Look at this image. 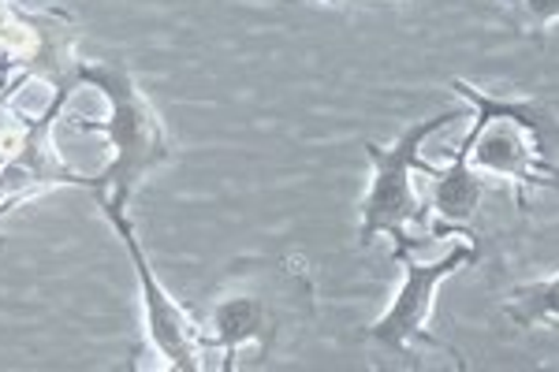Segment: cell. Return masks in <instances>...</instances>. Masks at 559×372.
I'll use <instances>...</instances> for the list:
<instances>
[{
	"mask_svg": "<svg viewBox=\"0 0 559 372\" xmlns=\"http://www.w3.org/2000/svg\"><path fill=\"white\" fill-rule=\"evenodd\" d=\"M452 89L474 108L471 131L455 145L474 171L511 183L522 216L534 190L559 194V120L545 105L534 97H492L466 79H455Z\"/></svg>",
	"mask_w": 559,
	"mask_h": 372,
	"instance_id": "6da1fadb",
	"label": "cell"
},
{
	"mask_svg": "<svg viewBox=\"0 0 559 372\" xmlns=\"http://www.w3.org/2000/svg\"><path fill=\"white\" fill-rule=\"evenodd\" d=\"M313 313V287L284 261L236 265L202 313V347L221 353V369H236L239 353L254 347L261 358L276 350L287 324Z\"/></svg>",
	"mask_w": 559,
	"mask_h": 372,
	"instance_id": "7a4b0ae2",
	"label": "cell"
},
{
	"mask_svg": "<svg viewBox=\"0 0 559 372\" xmlns=\"http://www.w3.org/2000/svg\"><path fill=\"white\" fill-rule=\"evenodd\" d=\"M75 83L102 89V97L108 101V120L83 123L86 131L105 134L108 145H112V160L97 176H90V194L97 202L128 208L131 194L142 187V179L176 157V145L168 139L157 108L150 105L146 89L139 86L134 71L123 60L79 63Z\"/></svg>",
	"mask_w": 559,
	"mask_h": 372,
	"instance_id": "3957f363",
	"label": "cell"
},
{
	"mask_svg": "<svg viewBox=\"0 0 559 372\" xmlns=\"http://www.w3.org/2000/svg\"><path fill=\"white\" fill-rule=\"evenodd\" d=\"M459 120H466V112L452 108V112L411 123L392 145L366 142L369 187L362 208H358V247H373L384 235V239H392L395 265L421 250V242L411 239L414 231L429 235V208L418 197V176H437V165L426 160V142Z\"/></svg>",
	"mask_w": 559,
	"mask_h": 372,
	"instance_id": "277c9868",
	"label": "cell"
},
{
	"mask_svg": "<svg viewBox=\"0 0 559 372\" xmlns=\"http://www.w3.org/2000/svg\"><path fill=\"white\" fill-rule=\"evenodd\" d=\"M477 257H481V242H477V235H459L452 247H448L444 257L429 261V265H418L414 257L400 261L403 265L400 290H395V298L388 302V310L377 316L362 335L369 343H377V347H384L392 353H411L414 347L440 350L455 361V369H466L463 358H459V353L448 347L440 335L429 332V316H432V298H437L440 284L452 279L455 272L471 268Z\"/></svg>",
	"mask_w": 559,
	"mask_h": 372,
	"instance_id": "5b68a950",
	"label": "cell"
},
{
	"mask_svg": "<svg viewBox=\"0 0 559 372\" xmlns=\"http://www.w3.org/2000/svg\"><path fill=\"white\" fill-rule=\"evenodd\" d=\"M97 208H102L105 220L112 224L116 235H120L123 247H128V253H131V265H134V276H139L142 313H146V332H150L153 350L165 358L168 369H179V372L205 369L202 324H198L179 302H173V295H168V290L160 287V279L153 276V265H150L146 250H142L139 235H134V224L128 220V213H123V205L97 202Z\"/></svg>",
	"mask_w": 559,
	"mask_h": 372,
	"instance_id": "8992f818",
	"label": "cell"
},
{
	"mask_svg": "<svg viewBox=\"0 0 559 372\" xmlns=\"http://www.w3.org/2000/svg\"><path fill=\"white\" fill-rule=\"evenodd\" d=\"M75 86H57V97L45 105V112L38 120H26V131L15 153L8 157V165L0 168V213H8L15 202L31 194H41L49 187H83L90 190V176H79L71 171L64 160H60L57 145H52V127H57L60 112L71 101Z\"/></svg>",
	"mask_w": 559,
	"mask_h": 372,
	"instance_id": "52a82bcc",
	"label": "cell"
},
{
	"mask_svg": "<svg viewBox=\"0 0 559 372\" xmlns=\"http://www.w3.org/2000/svg\"><path fill=\"white\" fill-rule=\"evenodd\" d=\"M485 190H489V183H485L481 171H474L463 153L448 149V165H440L437 176H432L429 213L437 216L444 228L471 224L477 216V208H481Z\"/></svg>",
	"mask_w": 559,
	"mask_h": 372,
	"instance_id": "ba28073f",
	"label": "cell"
},
{
	"mask_svg": "<svg viewBox=\"0 0 559 372\" xmlns=\"http://www.w3.org/2000/svg\"><path fill=\"white\" fill-rule=\"evenodd\" d=\"M503 316L515 328H559V276L515 287L503 302Z\"/></svg>",
	"mask_w": 559,
	"mask_h": 372,
	"instance_id": "9c48e42d",
	"label": "cell"
},
{
	"mask_svg": "<svg viewBox=\"0 0 559 372\" xmlns=\"http://www.w3.org/2000/svg\"><path fill=\"white\" fill-rule=\"evenodd\" d=\"M556 20H559V0H519L515 4V26L534 41L545 38V31Z\"/></svg>",
	"mask_w": 559,
	"mask_h": 372,
	"instance_id": "30bf717a",
	"label": "cell"
},
{
	"mask_svg": "<svg viewBox=\"0 0 559 372\" xmlns=\"http://www.w3.org/2000/svg\"><path fill=\"white\" fill-rule=\"evenodd\" d=\"M12 97L0 89V145H20L23 131H26V116H15L12 108H8Z\"/></svg>",
	"mask_w": 559,
	"mask_h": 372,
	"instance_id": "8fae6325",
	"label": "cell"
},
{
	"mask_svg": "<svg viewBox=\"0 0 559 372\" xmlns=\"http://www.w3.org/2000/svg\"><path fill=\"white\" fill-rule=\"evenodd\" d=\"M508 4H511V8H515V4H519V0H508Z\"/></svg>",
	"mask_w": 559,
	"mask_h": 372,
	"instance_id": "7c38bea8",
	"label": "cell"
},
{
	"mask_svg": "<svg viewBox=\"0 0 559 372\" xmlns=\"http://www.w3.org/2000/svg\"><path fill=\"white\" fill-rule=\"evenodd\" d=\"M329 4H336V0H329Z\"/></svg>",
	"mask_w": 559,
	"mask_h": 372,
	"instance_id": "4fadbf2b",
	"label": "cell"
}]
</instances>
